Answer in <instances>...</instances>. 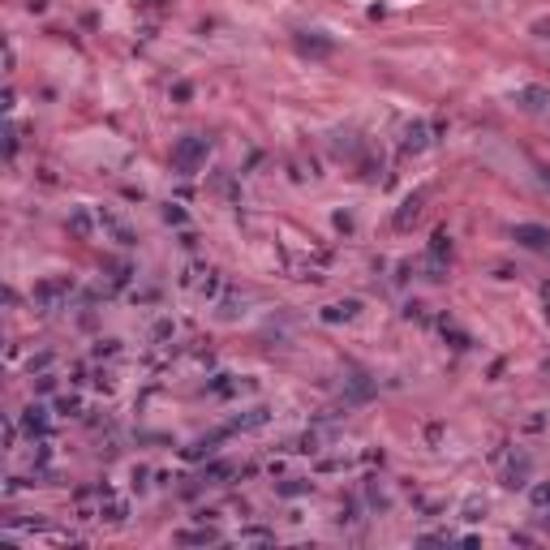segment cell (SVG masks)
Wrapping results in <instances>:
<instances>
[{"label": "cell", "instance_id": "6da1fadb", "mask_svg": "<svg viewBox=\"0 0 550 550\" xmlns=\"http://www.w3.org/2000/svg\"><path fill=\"white\" fill-rule=\"evenodd\" d=\"M206 155H211V138L185 134V138H176V147H172V168H176L181 176H194V172L206 164Z\"/></svg>", "mask_w": 550, "mask_h": 550}, {"label": "cell", "instance_id": "7a4b0ae2", "mask_svg": "<svg viewBox=\"0 0 550 550\" xmlns=\"http://www.w3.org/2000/svg\"><path fill=\"white\" fill-rule=\"evenodd\" d=\"M69 292H73V280L69 275H56V280H43V284H35V305L39 310H60L65 301H69Z\"/></svg>", "mask_w": 550, "mask_h": 550}, {"label": "cell", "instance_id": "3957f363", "mask_svg": "<svg viewBox=\"0 0 550 550\" xmlns=\"http://www.w3.org/2000/svg\"><path fill=\"white\" fill-rule=\"evenodd\" d=\"M374 396H379V383H374L370 374H349V379H344V391H340V404L353 408V404H366V400H374Z\"/></svg>", "mask_w": 550, "mask_h": 550}, {"label": "cell", "instance_id": "277c9868", "mask_svg": "<svg viewBox=\"0 0 550 550\" xmlns=\"http://www.w3.org/2000/svg\"><path fill=\"white\" fill-rule=\"evenodd\" d=\"M512 241L533 250V254H550V228L546 224H516L512 228Z\"/></svg>", "mask_w": 550, "mask_h": 550}, {"label": "cell", "instance_id": "5b68a950", "mask_svg": "<svg viewBox=\"0 0 550 550\" xmlns=\"http://www.w3.org/2000/svg\"><path fill=\"white\" fill-rule=\"evenodd\" d=\"M292 43H297V52H301V56H310V60H322V56H332V52H336V39H332V35H322V31H301Z\"/></svg>", "mask_w": 550, "mask_h": 550}, {"label": "cell", "instance_id": "8992f818", "mask_svg": "<svg viewBox=\"0 0 550 550\" xmlns=\"http://www.w3.org/2000/svg\"><path fill=\"white\" fill-rule=\"evenodd\" d=\"M529 477H533V460H529L524 452L507 456V465H503V486H507V490H524Z\"/></svg>", "mask_w": 550, "mask_h": 550}, {"label": "cell", "instance_id": "52a82bcc", "mask_svg": "<svg viewBox=\"0 0 550 550\" xmlns=\"http://www.w3.org/2000/svg\"><path fill=\"white\" fill-rule=\"evenodd\" d=\"M22 430H26L31 438H48V434H52L48 408H43V404H26V408H22Z\"/></svg>", "mask_w": 550, "mask_h": 550}, {"label": "cell", "instance_id": "ba28073f", "mask_svg": "<svg viewBox=\"0 0 550 550\" xmlns=\"http://www.w3.org/2000/svg\"><path fill=\"white\" fill-rule=\"evenodd\" d=\"M357 314H361V301H357V297H344V301H332V305H322V314H318V318L336 327V322H353Z\"/></svg>", "mask_w": 550, "mask_h": 550}, {"label": "cell", "instance_id": "9c48e42d", "mask_svg": "<svg viewBox=\"0 0 550 550\" xmlns=\"http://www.w3.org/2000/svg\"><path fill=\"white\" fill-rule=\"evenodd\" d=\"M425 147H430V125L425 121H408L404 125V151L408 155H421Z\"/></svg>", "mask_w": 550, "mask_h": 550}, {"label": "cell", "instance_id": "30bf717a", "mask_svg": "<svg viewBox=\"0 0 550 550\" xmlns=\"http://www.w3.org/2000/svg\"><path fill=\"white\" fill-rule=\"evenodd\" d=\"M516 103L529 107V112H546V107H550V90L546 86H520L516 90Z\"/></svg>", "mask_w": 550, "mask_h": 550}, {"label": "cell", "instance_id": "8fae6325", "mask_svg": "<svg viewBox=\"0 0 550 550\" xmlns=\"http://www.w3.org/2000/svg\"><path fill=\"white\" fill-rule=\"evenodd\" d=\"M125 516H129V503H125V499L103 495V503H99V520H107V524H125Z\"/></svg>", "mask_w": 550, "mask_h": 550}, {"label": "cell", "instance_id": "7c38bea8", "mask_svg": "<svg viewBox=\"0 0 550 550\" xmlns=\"http://www.w3.org/2000/svg\"><path fill=\"white\" fill-rule=\"evenodd\" d=\"M271 421V408H250V413H241V417H233L228 421V434H237V430H258V425H267Z\"/></svg>", "mask_w": 550, "mask_h": 550}, {"label": "cell", "instance_id": "4fadbf2b", "mask_svg": "<svg viewBox=\"0 0 550 550\" xmlns=\"http://www.w3.org/2000/svg\"><path fill=\"white\" fill-rule=\"evenodd\" d=\"M99 228H103V233H112V237H117V245H134V233L121 224L112 211H99Z\"/></svg>", "mask_w": 550, "mask_h": 550}, {"label": "cell", "instance_id": "5bb4252c", "mask_svg": "<svg viewBox=\"0 0 550 550\" xmlns=\"http://www.w3.org/2000/svg\"><path fill=\"white\" fill-rule=\"evenodd\" d=\"M421 202H425V194H408L404 202H400V211H396V228H408L413 219L421 215Z\"/></svg>", "mask_w": 550, "mask_h": 550}, {"label": "cell", "instance_id": "9a60e30c", "mask_svg": "<svg viewBox=\"0 0 550 550\" xmlns=\"http://www.w3.org/2000/svg\"><path fill=\"white\" fill-rule=\"evenodd\" d=\"M310 490H314L310 477H284V482L275 486V495H284V499H297V495H310Z\"/></svg>", "mask_w": 550, "mask_h": 550}, {"label": "cell", "instance_id": "2e32d148", "mask_svg": "<svg viewBox=\"0 0 550 550\" xmlns=\"http://www.w3.org/2000/svg\"><path fill=\"white\" fill-rule=\"evenodd\" d=\"M430 258H438V263L452 258V237H448V228H438V233L430 237Z\"/></svg>", "mask_w": 550, "mask_h": 550}, {"label": "cell", "instance_id": "e0dca14e", "mask_svg": "<svg viewBox=\"0 0 550 550\" xmlns=\"http://www.w3.org/2000/svg\"><path fill=\"white\" fill-rule=\"evenodd\" d=\"M176 541H185V546H206V541H219V533H215V529H189V533H181Z\"/></svg>", "mask_w": 550, "mask_h": 550}, {"label": "cell", "instance_id": "ac0fdd59", "mask_svg": "<svg viewBox=\"0 0 550 550\" xmlns=\"http://www.w3.org/2000/svg\"><path fill=\"white\" fill-rule=\"evenodd\" d=\"M69 233H73V237H90V211L78 206V211L69 215Z\"/></svg>", "mask_w": 550, "mask_h": 550}, {"label": "cell", "instance_id": "d6986e66", "mask_svg": "<svg viewBox=\"0 0 550 550\" xmlns=\"http://www.w3.org/2000/svg\"><path fill=\"white\" fill-rule=\"evenodd\" d=\"M529 499H533V507H537V512H546V507H550V482L529 486Z\"/></svg>", "mask_w": 550, "mask_h": 550}, {"label": "cell", "instance_id": "ffe728a7", "mask_svg": "<svg viewBox=\"0 0 550 550\" xmlns=\"http://www.w3.org/2000/svg\"><path fill=\"white\" fill-rule=\"evenodd\" d=\"M56 408H60V417H82V400L78 396H60Z\"/></svg>", "mask_w": 550, "mask_h": 550}, {"label": "cell", "instance_id": "44dd1931", "mask_svg": "<svg viewBox=\"0 0 550 550\" xmlns=\"http://www.w3.org/2000/svg\"><path fill=\"white\" fill-rule=\"evenodd\" d=\"M271 537H275V533H271V529H258V524H254V529H241V541H271Z\"/></svg>", "mask_w": 550, "mask_h": 550}, {"label": "cell", "instance_id": "7402d4cb", "mask_svg": "<svg viewBox=\"0 0 550 550\" xmlns=\"http://www.w3.org/2000/svg\"><path fill=\"white\" fill-rule=\"evenodd\" d=\"M5 155H9V159L18 155V125H9V129H5Z\"/></svg>", "mask_w": 550, "mask_h": 550}, {"label": "cell", "instance_id": "603a6c76", "mask_svg": "<svg viewBox=\"0 0 550 550\" xmlns=\"http://www.w3.org/2000/svg\"><path fill=\"white\" fill-rule=\"evenodd\" d=\"M172 336H176V322H168V318L155 322V340H172Z\"/></svg>", "mask_w": 550, "mask_h": 550}, {"label": "cell", "instance_id": "cb8c5ba5", "mask_svg": "<svg viewBox=\"0 0 550 550\" xmlns=\"http://www.w3.org/2000/svg\"><path fill=\"white\" fill-rule=\"evenodd\" d=\"M164 219H168V224H176V228H181V224H185V219H189V215H185L181 206H164Z\"/></svg>", "mask_w": 550, "mask_h": 550}, {"label": "cell", "instance_id": "d4e9b609", "mask_svg": "<svg viewBox=\"0 0 550 550\" xmlns=\"http://www.w3.org/2000/svg\"><path fill=\"white\" fill-rule=\"evenodd\" d=\"M477 512H486V503L482 499H469L465 503V520H477Z\"/></svg>", "mask_w": 550, "mask_h": 550}, {"label": "cell", "instance_id": "484cf974", "mask_svg": "<svg viewBox=\"0 0 550 550\" xmlns=\"http://www.w3.org/2000/svg\"><path fill=\"white\" fill-rule=\"evenodd\" d=\"M112 353H117V340H99L95 344V357H112Z\"/></svg>", "mask_w": 550, "mask_h": 550}, {"label": "cell", "instance_id": "4316f807", "mask_svg": "<svg viewBox=\"0 0 550 550\" xmlns=\"http://www.w3.org/2000/svg\"><path fill=\"white\" fill-rule=\"evenodd\" d=\"M336 228H340V233H353V215L340 211V215H336Z\"/></svg>", "mask_w": 550, "mask_h": 550}, {"label": "cell", "instance_id": "83f0119b", "mask_svg": "<svg viewBox=\"0 0 550 550\" xmlns=\"http://www.w3.org/2000/svg\"><path fill=\"white\" fill-rule=\"evenodd\" d=\"M533 31H537V35H550V22H537Z\"/></svg>", "mask_w": 550, "mask_h": 550}, {"label": "cell", "instance_id": "f1b7e54d", "mask_svg": "<svg viewBox=\"0 0 550 550\" xmlns=\"http://www.w3.org/2000/svg\"><path fill=\"white\" fill-rule=\"evenodd\" d=\"M541 185H546V189H550V168H541Z\"/></svg>", "mask_w": 550, "mask_h": 550}]
</instances>
